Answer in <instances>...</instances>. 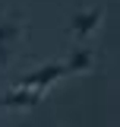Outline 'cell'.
Returning a JSON list of instances; mask_svg holds the SVG:
<instances>
[{
    "label": "cell",
    "mask_w": 120,
    "mask_h": 127,
    "mask_svg": "<svg viewBox=\"0 0 120 127\" xmlns=\"http://www.w3.org/2000/svg\"><path fill=\"white\" fill-rule=\"evenodd\" d=\"M60 76H66V73H63V64H44V67L32 70L29 76H22V79H19V86H25V89H38V92H47V86L57 83Z\"/></svg>",
    "instance_id": "cell-1"
},
{
    "label": "cell",
    "mask_w": 120,
    "mask_h": 127,
    "mask_svg": "<svg viewBox=\"0 0 120 127\" xmlns=\"http://www.w3.org/2000/svg\"><path fill=\"white\" fill-rule=\"evenodd\" d=\"M44 98V92L38 89H25V86H13L0 95V105L3 108H38V102Z\"/></svg>",
    "instance_id": "cell-2"
},
{
    "label": "cell",
    "mask_w": 120,
    "mask_h": 127,
    "mask_svg": "<svg viewBox=\"0 0 120 127\" xmlns=\"http://www.w3.org/2000/svg\"><path fill=\"white\" fill-rule=\"evenodd\" d=\"M104 19V10L101 6H95V10H85V13H76L73 16V22H70V32H73L79 41H85L92 32L98 29V22Z\"/></svg>",
    "instance_id": "cell-3"
},
{
    "label": "cell",
    "mask_w": 120,
    "mask_h": 127,
    "mask_svg": "<svg viewBox=\"0 0 120 127\" xmlns=\"http://www.w3.org/2000/svg\"><path fill=\"white\" fill-rule=\"evenodd\" d=\"M92 67H95V51H92V48H76L73 54L66 57V64H63V73H66V76H73V73H89Z\"/></svg>",
    "instance_id": "cell-4"
}]
</instances>
